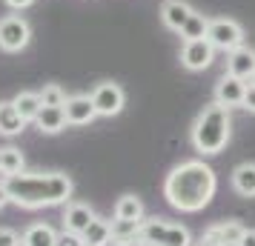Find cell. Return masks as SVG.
<instances>
[{
    "mask_svg": "<svg viewBox=\"0 0 255 246\" xmlns=\"http://www.w3.org/2000/svg\"><path fill=\"white\" fill-rule=\"evenodd\" d=\"M218 189V177L204 161H184L163 180V198L181 212H201Z\"/></svg>",
    "mask_w": 255,
    "mask_h": 246,
    "instance_id": "6da1fadb",
    "label": "cell"
},
{
    "mask_svg": "<svg viewBox=\"0 0 255 246\" xmlns=\"http://www.w3.org/2000/svg\"><path fill=\"white\" fill-rule=\"evenodd\" d=\"M6 192L20 209H49L69 203L75 183L66 172H20L6 177Z\"/></svg>",
    "mask_w": 255,
    "mask_h": 246,
    "instance_id": "7a4b0ae2",
    "label": "cell"
},
{
    "mask_svg": "<svg viewBox=\"0 0 255 246\" xmlns=\"http://www.w3.org/2000/svg\"><path fill=\"white\" fill-rule=\"evenodd\" d=\"M230 135H232V117H230V106L212 100L209 106L201 109V115L195 117L192 123V146L195 152L201 155H221L230 143Z\"/></svg>",
    "mask_w": 255,
    "mask_h": 246,
    "instance_id": "3957f363",
    "label": "cell"
},
{
    "mask_svg": "<svg viewBox=\"0 0 255 246\" xmlns=\"http://www.w3.org/2000/svg\"><path fill=\"white\" fill-rule=\"evenodd\" d=\"M135 241L146 246H192V238L184 226L169 223L163 218H146L138 223V235Z\"/></svg>",
    "mask_w": 255,
    "mask_h": 246,
    "instance_id": "277c9868",
    "label": "cell"
},
{
    "mask_svg": "<svg viewBox=\"0 0 255 246\" xmlns=\"http://www.w3.org/2000/svg\"><path fill=\"white\" fill-rule=\"evenodd\" d=\"M32 43V26L23 14H6L0 17V52L17 55Z\"/></svg>",
    "mask_w": 255,
    "mask_h": 246,
    "instance_id": "5b68a950",
    "label": "cell"
},
{
    "mask_svg": "<svg viewBox=\"0 0 255 246\" xmlns=\"http://www.w3.org/2000/svg\"><path fill=\"white\" fill-rule=\"evenodd\" d=\"M207 40L221 52H232V49L244 46V26L232 17H212L207 29Z\"/></svg>",
    "mask_w": 255,
    "mask_h": 246,
    "instance_id": "8992f818",
    "label": "cell"
},
{
    "mask_svg": "<svg viewBox=\"0 0 255 246\" xmlns=\"http://www.w3.org/2000/svg\"><path fill=\"white\" fill-rule=\"evenodd\" d=\"M89 97H92L98 117H115V115H121L124 106H127V94H124V89H121L118 83H112V81L98 83Z\"/></svg>",
    "mask_w": 255,
    "mask_h": 246,
    "instance_id": "52a82bcc",
    "label": "cell"
},
{
    "mask_svg": "<svg viewBox=\"0 0 255 246\" xmlns=\"http://www.w3.org/2000/svg\"><path fill=\"white\" fill-rule=\"evenodd\" d=\"M212 60H215V46L209 43L207 37L184 40V46H181V66L186 72H204L212 66Z\"/></svg>",
    "mask_w": 255,
    "mask_h": 246,
    "instance_id": "ba28073f",
    "label": "cell"
},
{
    "mask_svg": "<svg viewBox=\"0 0 255 246\" xmlns=\"http://www.w3.org/2000/svg\"><path fill=\"white\" fill-rule=\"evenodd\" d=\"M63 112H66V123L69 126H89L98 117L89 94H69L66 103H63Z\"/></svg>",
    "mask_w": 255,
    "mask_h": 246,
    "instance_id": "9c48e42d",
    "label": "cell"
},
{
    "mask_svg": "<svg viewBox=\"0 0 255 246\" xmlns=\"http://www.w3.org/2000/svg\"><path fill=\"white\" fill-rule=\"evenodd\" d=\"M98 215L89 203H78V200H69L66 209H63V232H72V235H83V229L95 221Z\"/></svg>",
    "mask_w": 255,
    "mask_h": 246,
    "instance_id": "30bf717a",
    "label": "cell"
},
{
    "mask_svg": "<svg viewBox=\"0 0 255 246\" xmlns=\"http://www.w3.org/2000/svg\"><path fill=\"white\" fill-rule=\"evenodd\" d=\"M244 92H247V81L235 78L230 72H224V78L215 83V100L224 106H241L244 103Z\"/></svg>",
    "mask_w": 255,
    "mask_h": 246,
    "instance_id": "8fae6325",
    "label": "cell"
},
{
    "mask_svg": "<svg viewBox=\"0 0 255 246\" xmlns=\"http://www.w3.org/2000/svg\"><path fill=\"white\" fill-rule=\"evenodd\" d=\"M227 72L241 81H250L255 75V49L244 43V46L227 52Z\"/></svg>",
    "mask_w": 255,
    "mask_h": 246,
    "instance_id": "7c38bea8",
    "label": "cell"
},
{
    "mask_svg": "<svg viewBox=\"0 0 255 246\" xmlns=\"http://www.w3.org/2000/svg\"><path fill=\"white\" fill-rule=\"evenodd\" d=\"M192 12H195V9H192L186 0H163V6H161V23L166 26L169 32H181Z\"/></svg>",
    "mask_w": 255,
    "mask_h": 246,
    "instance_id": "4fadbf2b",
    "label": "cell"
},
{
    "mask_svg": "<svg viewBox=\"0 0 255 246\" xmlns=\"http://www.w3.org/2000/svg\"><path fill=\"white\" fill-rule=\"evenodd\" d=\"M244 232H247V229H244L238 221H221V223H212L204 235H207L209 241L221 244V246H238Z\"/></svg>",
    "mask_w": 255,
    "mask_h": 246,
    "instance_id": "5bb4252c",
    "label": "cell"
},
{
    "mask_svg": "<svg viewBox=\"0 0 255 246\" xmlns=\"http://www.w3.org/2000/svg\"><path fill=\"white\" fill-rule=\"evenodd\" d=\"M35 126L43 135H58L63 132L69 123H66V112H63V106H43L35 117Z\"/></svg>",
    "mask_w": 255,
    "mask_h": 246,
    "instance_id": "9a60e30c",
    "label": "cell"
},
{
    "mask_svg": "<svg viewBox=\"0 0 255 246\" xmlns=\"http://www.w3.org/2000/svg\"><path fill=\"white\" fill-rule=\"evenodd\" d=\"M58 241H60V235L49 223H32L20 235V246H58Z\"/></svg>",
    "mask_w": 255,
    "mask_h": 246,
    "instance_id": "2e32d148",
    "label": "cell"
},
{
    "mask_svg": "<svg viewBox=\"0 0 255 246\" xmlns=\"http://www.w3.org/2000/svg\"><path fill=\"white\" fill-rule=\"evenodd\" d=\"M83 246H109L112 244V221L106 218H95L86 229H83Z\"/></svg>",
    "mask_w": 255,
    "mask_h": 246,
    "instance_id": "e0dca14e",
    "label": "cell"
},
{
    "mask_svg": "<svg viewBox=\"0 0 255 246\" xmlns=\"http://www.w3.org/2000/svg\"><path fill=\"white\" fill-rule=\"evenodd\" d=\"M26 129V120L23 115L17 112V106L9 100V103H0V135H6V138H14V135H20Z\"/></svg>",
    "mask_w": 255,
    "mask_h": 246,
    "instance_id": "ac0fdd59",
    "label": "cell"
},
{
    "mask_svg": "<svg viewBox=\"0 0 255 246\" xmlns=\"http://www.w3.org/2000/svg\"><path fill=\"white\" fill-rule=\"evenodd\" d=\"M232 189L241 198H255V164H238L232 169Z\"/></svg>",
    "mask_w": 255,
    "mask_h": 246,
    "instance_id": "d6986e66",
    "label": "cell"
},
{
    "mask_svg": "<svg viewBox=\"0 0 255 246\" xmlns=\"http://www.w3.org/2000/svg\"><path fill=\"white\" fill-rule=\"evenodd\" d=\"M115 218L118 221H132V223L143 221V203H140L138 195H124V198H118Z\"/></svg>",
    "mask_w": 255,
    "mask_h": 246,
    "instance_id": "ffe728a7",
    "label": "cell"
},
{
    "mask_svg": "<svg viewBox=\"0 0 255 246\" xmlns=\"http://www.w3.org/2000/svg\"><path fill=\"white\" fill-rule=\"evenodd\" d=\"M12 103L17 106V112L23 115L26 123H29V120H35L37 112L43 109V100H40V94H37V92H17L12 97Z\"/></svg>",
    "mask_w": 255,
    "mask_h": 246,
    "instance_id": "44dd1931",
    "label": "cell"
},
{
    "mask_svg": "<svg viewBox=\"0 0 255 246\" xmlns=\"http://www.w3.org/2000/svg\"><path fill=\"white\" fill-rule=\"evenodd\" d=\"M0 172H3V175H9V177L26 172L23 152H20V149H14V146H3V149H0Z\"/></svg>",
    "mask_w": 255,
    "mask_h": 246,
    "instance_id": "7402d4cb",
    "label": "cell"
},
{
    "mask_svg": "<svg viewBox=\"0 0 255 246\" xmlns=\"http://www.w3.org/2000/svg\"><path fill=\"white\" fill-rule=\"evenodd\" d=\"M207 29H209V17L201 12H192L189 14V20L184 23V29L178 32V35L184 37V40H198V37H207Z\"/></svg>",
    "mask_w": 255,
    "mask_h": 246,
    "instance_id": "603a6c76",
    "label": "cell"
},
{
    "mask_svg": "<svg viewBox=\"0 0 255 246\" xmlns=\"http://www.w3.org/2000/svg\"><path fill=\"white\" fill-rule=\"evenodd\" d=\"M37 94H40L43 106H63V103H66V97H69V94L58 86V83H46V86H43Z\"/></svg>",
    "mask_w": 255,
    "mask_h": 246,
    "instance_id": "cb8c5ba5",
    "label": "cell"
},
{
    "mask_svg": "<svg viewBox=\"0 0 255 246\" xmlns=\"http://www.w3.org/2000/svg\"><path fill=\"white\" fill-rule=\"evenodd\" d=\"M135 235H138V223L132 221H112V244L115 241H135Z\"/></svg>",
    "mask_w": 255,
    "mask_h": 246,
    "instance_id": "d4e9b609",
    "label": "cell"
},
{
    "mask_svg": "<svg viewBox=\"0 0 255 246\" xmlns=\"http://www.w3.org/2000/svg\"><path fill=\"white\" fill-rule=\"evenodd\" d=\"M0 246H20V235L9 226H0Z\"/></svg>",
    "mask_w": 255,
    "mask_h": 246,
    "instance_id": "484cf974",
    "label": "cell"
},
{
    "mask_svg": "<svg viewBox=\"0 0 255 246\" xmlns=\"http://www.w3.org/2000/svg\"><path fill=\"white\" fill-rule=\"evenodd\" d=\"M244 109H247V112H253L255 115V81L253 83H247V92H244Z\"/></svg>",
    "mask_w": 255,
    "mask_h": 246,
    "instance_id": "4316f807",
    "label": "cell"
},
{
    "mask_svg": "<svg viewBox=\"0 0 255 246\" xmlns=\"http://www.w3.org/2000/svg\"><path fill=\"white\" fill-rule=\"evenodd\" d=\"M58 246H83V238L81 235H72V232H63L60 235Z\"/></svg>",
    "mask_w": 255,
    "mask_h": 246,
    "instance_id": "83f0119b",
    "label": "cell"
},
{
    "mask_svg": "<svg viewBox=\"0 0 255 246\" xmlns=\"http://www.w3.org/2000/svg\"><path fill=\"white\" fill-rule=\"evenodd\" d=\"M3 3H6L9 9H14V12H23V9H29L35 0H3Z\"/></svg>",
    "mask_w": 255,
    "mask_h": 246,
    "instance_id": "f1b7e54d",
    "label": "cell"
},
{
    "mask_svg": "<svg viewBox=\"0 0 255 246\" xmlns=\"http://www.w3.org/2000/svg\"><path fill=\"white\" fill-rule=\"evenodd\" d=\"M6 177H9V175H3V172H0V209H3L6 203H12V200H9V192H6Z\"/></svg>",
    "mask_w": 255,
    "mask_h": 246,
    "instance_id": "f546056e",
    "label": "cell"
},
{
    "mask_svg": "<svg viewBox=\"0 0 255 246\" xmlns=\"http://www.w3.org/2000/svg\"><path fill=\"white\" fill-rule=\"evenodd\" d=\"M238 246H255V229H247L244 232V238H241V244Z\"/></svg>",
    "mask_w": 255,
    "mask_h": 246,
    "instance_id": "4dcf8cb0",
    "label": "cell"
},
{
    "mask_svg": "<svg viewBox=\"0 0 255 246\" xmlns=\"http://www.w3.org/2000/svg\"><path fill=\"white\" fill-rule=\"evenodd\" d=\"M109 246H146V244H140V241H115V244H109Z\"/></svg>",
    "mask_w": 255,
    "mask_h": 246,
    "instance_id": "1f68e13d",
    "label": "cell"
},
{
    "mask_svg": "<svg viewBox=\"0 0 255 246\" xmlns=\"http://www.w3.org/2000/svg\"><path fill=\"white\" fill-rule=\"evenodd\" d=\"M192 246H221V244H215V241H209L207 235H204V238H201L198 244H192Z\"/></svg>",
    "mask_w": 255,
    "mask_h": 246,
    "instance_id": "d6a6232c",
    "label": "cell"
},
{
    "mask_svg": "<svg viewBox=\"0 0 255 246\" xmlns=\"http://www.w3.org/2000/svg\"><path fill=\"white\" fill-rule=\"evenodd\" d=\"M253 81H255V75H253Z\"/></svg>",
    "mask_w": 255,
    "mask_h": 246,
    "instance_id": "836d02e7",
    "label": "cell"
}]
</instances>
